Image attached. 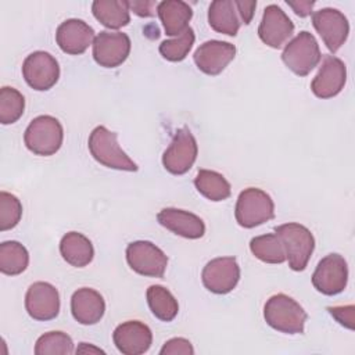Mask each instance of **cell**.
Segmentation results:
<instances>
[{"label": "cell", "instance_id": "ba28073f", "mask_svg": "<svg viewBox=\"0 0 355 355\" xmlns=\"http://www.w3.org/2000/svg\"><path fill=\"white\" fill-rule=\"evenodd\" d=\"M126 261L132 270L141 276L162 277L168 257L151 241H133L126 247Z\"/></svg>", "mask_w": 355, "mask_h": 355}, {"label": "cell", "instance_id": "8d00e7d4", "mask_svg": "<svg viewBox=\"0 0 355 355\" xmlns=\"http://www.w3.org/2000/svg\"><path fill=\"white\" fill-rule=\"evenodd\" d=\"M287 4L294 10V12L300 17H308L311 14V10L312 7L315 6V1H304V0H300V1H288L287 0Z\"/></svg>", "mask_w": 355, "mask_h": 355}, {"label": "cell", "instance_id": "5b68a950", "mask_svg": "<svg viewBox=\"0 0 355 355\" xmlns=\"http://www.w3.org/2000/svg\"><path fill=\"white\" fill-rule=\"evenodd\" d=\"M234 216L241 227L252 229L275 216V204L270 196L257 187L244 189L237 198Z\"/></svg>", "mask_w": 355, "mask_h": 355}, {"label": "cell", "instance_id": "ffe728a7", "mask_svg": "<svg viewBox=\"0 0 355 355\" xmlns=\"http://www.w3.org/2000/svg\"><path fill=\"white\" fill-rule=\"evenodd\" d=\"M157 220L159 225L184 239H200L205 233L202 219L189 211L178 208H164L158 212Z\"/></svg>", "mask_w": 355, "mask_h": 355}, {"label": "cell", "instance_id": "603a6c76", "mask_svg": "<svg viewBox=\"0 0 355 355\" xmlns=\"http://www.w3.org/2000/svg\"><path fill=\"white\" fill-rule=\"evenodd\" d=\"M209 26L223 35L236 36L241 22L234 0H215L208 8Z\"/></svg>", "mask_w": 355, "mask_h": 355}, {"label": "cell", "instance_id": "f1b7e54d", "mask_svg": "<svg viewBox=\"0 0 355 355\" xmlns=\"http://www.w3.org/2000/svg\"><path fill=\"white\" fill-rule=\"evenodd\" d=\"M29 263L28 250L18 241H3L0 244V272L8 276L22 273Z\"/></svg>", "mask_w": 355, "mask_h": 355}, {"label": "cell", "instance_id": "277c9868", "mask_svg": "<svg viewBox=\"0 0 355 355\" xmlns=\"http://www.w3.org/2000/svg\"><path fill=\"white\" fill-rule=\"evenodd\" d=\"M275 233L284 245L288 266L295 272L304 270L315 250V239L311 230L304 225L288 222L276 226Z\"/></svg>", "mask_w": 355, "mask_h": 355}, {"label": "cell", "instance_id": "9a60e30c", "mask_svg": "<svg viewBox=\"0 0 355 355\" xmlns=\"http://www.w3.org/2000/svg\"><path fill=\"white\" fill-rule=\"evenodd\" d=\"M25 308L35 320H51L60 312V295L57 288L47 282H36L25 294Z\"/></svg>", "mask_w": 355, "mask_h": 355}, {"label": "cell", "instance_id": "836d02e7", "mask_svg": "<svg viewBox=\"0 0 355 355\" xmlns=\"http://www.w3.org/2000/svg\"><path fill=\"white\" fill-rule=\"evenodd\" d=\"M159 354L161 355H176V354L191 355V354H194V348L189 340L182 338V337H175V338L168 340L162 345Z\"/></svg>", "mask_w": 355, "mask_h": 355}, {"label": "cell", "instance_id": "d6a6232c", "mask_svg": "<svg viewBox=\"0 0 355 355\" xmlns=\"http://www.w3.org/2000/svg\"><path fill=\"white\" fill-rule=\"evenodd\" d=\"M22 216V204L11 193L0 191V230L6 232L18 225Z\"/></svg>", "mask_w": 355, "mask_h": 355}, {"label": "cell", "instance_id": "52a82bcc", "mask_svg": "<svg viewBox=\"0 0 355 355\" xmlns=\"http://www.w3.org/2000/svg\"><path fill=\"white\" fill-rule=\"evenodd\" d=\"M197 154L196 137L187 128H180L162 154V165L172 175H183L193 166Z\"/></svg>", "mask_w": 355, "mask_h": 355}, {"label": "cell", "instance_id": "f546056e", "mask_svg": "<svg viewBox=\"0 0 355 355\" xmlns=\"http://www.w3.org/2000/svg\"><path fill=\"white\" fill-rule=\"evenodd\" d=\"M25 110L24 96L14 87L3 86L0 90V122L10 125L17 122Z\"/></svg>", "mask_w": 355, "mask_h": 355}, {"label": "cell", "instance_id": "2e32d148", "mask_svg": "<svg viewBox=\"0 0 355 355\" xmlns=\"http://www.w3.org/2000/svg\"><path fill=\"white\" fill-rule=\"evenodd\" d=\"M345 82V64L334 55H326L316 76L311 83V89L313 94L319 98H331L344 89Z\"/></svg>", "mask_w": 355, "mask_h": 355}, {"label": "cell", "instance_id": "4fadbf2b", "mask_svg": "<svg viewBox=\"0 0 355 355\" xmlns=\"http://www.w3.org/2000/svg\"><path fill=\"white\" fill-rule=\"evenodd\" d=\"M130 39L122 32H100L93 40V58L104 68H116L130 53Z\"/></svg>", "mask_w": 355, "mask_h": 355}, {"label": "cell", "instance_id": "44dd1931", "mask_svg": "<svg viewBox=\"0 0 355 355\" xmlns=\"http://www.w3.org/2000/svg\"><path fill=\"white\" fill-rule=\"evenodd\" d=\"M71 312L80 324H96L105 312L103 295L89 287L78 288L71 297Z\"/></svg>", "mask_w": 355, "mask_h": 355}, {"label": "cell", "instance_id": "1f68e13d", "mask_svg": "<svg viewBox=\"0 0 355 355\" xmlns=\"http://www.w3.org/2000/svg\"><path fill=\"white\" fill-rule=\"evenodd\" d=\"M194 31L189 26L182 35L176 36L175 39L164 40L159 44V53L161 55L172 62H178L186 58L189 51L191 50L194 44Z\"/></svg>", "mask_w": 355, "mask_h": 355}, {"label": "cell", "instance_id": "74e56055", "mask_svg": "<svg viewBox=\"0 0 355 355\" xmlns=\"http://www.w3.org/2000/svg\"><path fill=\"white\" fill-rule=\"evenodd\" d=\"M327 311L331 313V316H334L337 319L338 323H341L343 326H347L348 329H352V316H345L344 315V306H329Z\"/></svg>", "mask_w": 355, "mask_h": 355}, {"label": "cell", "instance_id": "30bf717a", "mask_svg": "<svg viewBox=\"0 0 355 355\" xmlns=\"http://www.w3.org/2000/svg\"><path fill=\"white\" fill-rule=\"evenodd\" d=\"M348 282V266L340 254H329L322 258L312 275L313 287L324 295H336L344 291Z\"/></svg>", "mask_w": 355, "mask_h": 355}, {"label": "cell", "instance_id": "8992f818", "mask_svg": "<svg viewBox=\"0 0 355 355\" xmlns=\"http://www.w3.org/2000/svg\"><path fill=\"white\" fill-rule=\"evenodd\" d=\"M322 54L319 44L312 33L301 31L291 39L283 53L282 60L286 67L298 76H306L320 62Z\"/></svg>", "mask_w": 355, "mask_h": 355}, {"label": "cell", "instance_id": "d590c367", "mask_svg": "<svg viewBox=\"0 0 355 355\" xmlns=\"http://www.w3.org/2000/svg\"><path fill=\"white\" fill-rule=\"evenodd\" d=\"M154 1H129V8H132L139 17H153Z\"/></svg>", "mask_w": 355, "mask_h": 355}, {"label": "cell", "instance_id": "83f0119b", "mask_svg": "<svg viewBox=\"0 0 355 355\" xmlns=\"http://www.w3.org/2000/svg\"><path fill=\"white\" fill-rule=\"evenodd\" d=\"M250 250L262 262L283 263L286 261V250L276 233L257 236L250 241Z\"/></svg>", "mask_w": 355, "mask_h": 355}, {"label": "cell", "instance_id": "cb8c5ba5", "mask_svg": "<svg viewBox=\"0 0 355 355\" xmlns=\"http://www.w3.org/2000/svg\"><path fill=\"white\" fill-rule=\"evenodd\" d=\"M60 252L69 265L83 268L93 261L94 248L92 241L79 232H69L60 241Z\"/></svg>", "mask_w": 355, "mask_h": 355}, {"label": "cell", "instance_id": "7a4b0ae2", "mask_svg": "<svg viewBox=\"0 0 355 355\" xmlns=\"http://www.w3.org/2000/svg\"><path fill=\"white\" fill-rule=\"evenodd\" d=\"M89 151L93 158L111 169L136 172L139 168L116 141V133L108 130L105 126H96L87 140Z\"/></svg>", "mask_w": 355, "mask_h": 355}, {"label": "cell", "instance_id": "7c38bea8", "mask_svg": "<svg viewBox=\"0 0 355 355\" xmlns=\"http://www.w3.org/2000/svg\"><path fill=\"white\" fill-rule=\"evenodd\" d=\"M312 25L331 53H336L345 43L349 33L347 17L336 8L326 7L315 11L312 14Z\"/></svg>", "mask_w": 355, "mask_h": 355}, {"label": "cell", "instance_id": "8fae6325", "mask_svg": "<svg viewBox=\"0 0 355 355\" xmlns=\"http://www.w3.org/2000/svg\"><path fill=\"white\" fill-rule=\"evenodd\" d=\"M201 280L208 291L214 294H227L240 280V266L234 257L211 259L202 269Z\"/></svg>", "mask_w": 355, "mask_h": 355}, {"label": "cell", "instance_id": "e0dca14e", "mask_svg": "<svg viewBox=\"0 0 355 355\" xmlns=\"http://www.w3.org/2000/svg\"><path fill=\"white\" fill-rule=\"evenodd\" d=\"M112 340L119 352L125 355H140L150 349L153 333L143 322L128 320L116 326Z\"/></svg>", "mask_w": 355, "mask_h": 355}, {"label": "cell", "instance_id": "4316f807", "mask_svg": "<svg viewBox=\"0 0 355 355\" xmlns=\"http://www.w3.org/2000/svg\"><path fill=\"white\" fill-rule=\"evenodd\" d=\"M147 304L153 315L162 320L171 322L176 318L179 312V304L172 293L159 284H153L147 288Z\"/></svg>", "mask_w": 355, "mask_h": 355}, {"label": "cell", "instance_id": "484cf974", "mask_svg": "<svg viewBox=\"0 0 355 355\" xmlns=\"http://www.w3.org/2000/svg\"><path fill=\"white\" fill-rule=\"evenodd\" d=\"M194 186L200 194L211 201H223L230 197L232 187L225 176L209 169H200L194 178Z\"/></svg>", "mask_w": 355, "mask_h": 355}, {"label": "cell", "instance_id": "6da1fadb", "mask_svg": "<svg viewBox=\"0 0 355 355\" xmlns=\"http://www.w3.org/2000/svg\"><path fill=\"white\" fill-rule=\"evenodd\" d=\"M263 318L265 322L277 331L301 334L304 333L308 315L295 300L280 293L272 295L266 301L263 306Z\"/></svg>", "mask_w": 355, "mask_h": 355}, {"label": "cell", "instance_id": "4dcf8cb0", "mask_svg": "<svg viewBox=\"0 0 355 355\" xmlns=\"http://www.w3.org/2000/svg\"><path fill=\"white\" fill-rule=\"evenodd\" d=\"M73 352L72 338L64 331H49L40 336L35 344L36 355H69Z\"/></svg>", "mask_w": 355, "mask_h": 355}, {"label": "cell", "instance_id": "9c48e42d", "mask_svg": "<svg viewBox=\"0 0 355 355\" xmlns=\"http://www.w3.org/2000/svg\"><path fill=\"white\" fill-rule=\"evenodd\" d=\"M22 75L32 89L44 92L57 83L60 65L50 53L42 50L33 51L24 60Z\"/></svg>", "mask_w": 355, "mask_h": 355}, {"label": "cell", "instance_id": "d4e9b609", "mask_svg": "<svg viewBox=\"0 0 355 355\" xmlns=\"http://www.w3.org/2000/svg\"><path fill=\"white\" fill-rule=\"evenodd\" d=\"M92 11L94 18L110 29H119L130 22L129 1L125 0H94Z\"/></svg>", "mask_w": 355, "mask_h": 355}, {"label": "cell", "instance_id": "d6986e66", "mask_svg": "<svg viewBox=\"0 0 355 355\" xmlns=\"http://www.w3.org/2000/svg\"><path fill=\"white\" fill-rule=\"evenodd\" d=\"M55 40L58 47L72 55L82 54L94 40L93 28L82 19L71 18L61 22L55 32Z\"/></svg>", "mask_w": 355, "mask_h": 355}, {"label": "cell", "instance_id": "7402d4cb", "mask_svg": "<svg viewBox=\"0 0 355 355\" xmlns=\"http://www.w3.org/2000/svg\"><path fill=\"white\" fill-rule=\"evenodd\" d=\"M157 14L168 36H179L189 28L191 7L182 0H164L157 6Z\"/></svg>", "mask_w": 355, "mask_h": 355}, {"label": "cell", "instance_id": "3957f363", "mask_svg": "<svg viewBox=\"0 0 355 355\" xmlns=\"http://www.w3.org/2000/svg\"><path fill=\"white\" fill-rule=\"evenodd\" d=\"M64 140V129L61 122L51 115H40L31 121L24 141L29 151L36 155L49 157L55 154Z\"/></svg>", "mask_w": 355, "mask_h": 355}, {"label": "cell", "instance_id": "f35d334b", "mask_svg": "<svg viewBox=\"0 0 355 355\" xmlns=\"http://www.w3.org/2000/svg\"><path fill=\"white\" fill-rule=\"evenodd\" d=\"M76 354H104L103 349L97 348V347H93V345H87V343H80V345L76 348L75 351Z\"/></svg>", "mask_w": 355, "mask_h": 355}, {"label": "cell", "instance_id": "ac0fdd59", "mask_svg": "<svg viewBox=\"0 0 355 355\" xmlns=\"http://www.w3.org/2000/svg\"><path fill=\"white\" fill-rule=\"evenodd\" d=\"M236 47L229 42L208 40L194 51V62L197 68L211 76L219 75L227 64L234 58Z\"/></svg>", "mask_w": 355, "mask_h": 355}, {"label": "cell", "instance_id": "e575fe53", "mask_svg": "<svg viewBox=\"0 0 355 355\" xmlns=\"http://www.w3.org/2000/svg\"><path fill=\"white\" fill-rule=\"evenodd\" d=\"M239 15L241 18V22L248 25L254 17V11L257 7V1H244V0H234Z\"/></svg>", "mask_w": 355, "mask_h": 355}, {"label": "cell", "instance_id": "5bb4252c", "mask_svg": "<svg viewBox=\"0 0 355 355\" xmlns=\"http://www.w3.org/2000/svg\"><path fill=\"white\" fill-rule=\"evenodd\" d=\"M294 33V24L286 12L276 4H269L263 10L258 26L259 39L272 49H280Z\"/></svg>", "mask_w": 355, "mask_h": 355}]
</instances>
